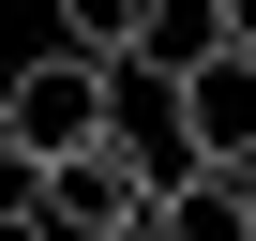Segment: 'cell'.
I'll use <instances>...</instances> for the list:
<instances>
[{
  "mask_svg": "<svg viewBox=\"0 0 256 241\" xmlns=\"http://www.w3.org/2000/svg\"><path fill=\"white\" fill-rule=\"evenodd\" d=\"M0 136H16V166L46 181V166H76V151H106V76L90 60H16V76H0Z\"/></svg>",
  "mask_w": 256,
  "mask_h": 241,
  "instance_id": "6da1fadb",
  "label": "cell"
},
{
  "mask_svg": "<svg viewBox=\"0 0 256 241\" xmlns=\"http://www.w3.org/2000/svg\"><path fill=\"white\" fill-rule=\"evenodd\" d=\"M136 226H151V181L120 151H76V166L30 181V241H136Z\"/></svg>",
  "mask_w": 256,
  "mask_h": 241,
  "instance_id": "7a4b0ae2",
  "label": "cell"
},
{
  "mask_svg": "<svg viewBox=\"0 0 256 241\" xmlns=\"http://www.w3.org/2000/svg\"><path fill=\"white\" fill-rule=\"evenodd\" d=\"M181 151H196L211 181L256 166V60H241V46H211V60L181 76Z\"/></svg>",
  "mask_w": 256,
  "mask_h": 241,
  "instance_id": "3957f363",
  "label": "cell"
},
{
  "mask_svg": "<svg viewBox=\"0 0 256 241\" xmlns=\"http://www.w3.org/2000/svg\"><path fill=\"white\" fill-rule=\"evenodd\" d=\"M136 241H256V196L196 166V181H166V196H151V226H136Z\"/></svg>",
  "mask_w": 256,
  "mask_h": 241,
  "instance_id": "277c9868",
  "label": "cell"
},
{
  "mask_svg": "<svg viewBox=\"0 0 256 241\" xmlns=\"http://www.w3.org/2000/svg\"><path fill=\"white\" fill-rule=\"evenodd\" d=\"M60 60L136 76V60H151V0H60Z\"/></svg>",
  "mask_w": 256,
  "mask_h": 241,
  "instance_id": "5b68a950",
  "label": "cell"
},
{
  "mask_svg": "<svg viewBox=\"0 0 256 241\" xmlns=\"http://www.w3.org/2000/svg\"><path fill=\"white\" fill-rule=\"evenodd\" d=\"M226 46H241V60H256V0H226Z\"/></svg>",
  "mask_w": 256,
  "mask_h": 241,
  "instance_id": "8992f818",
  "label": "cell"
},
{
  "mask_svg": "<svg viewBox=\"0 0 256 241\" xmlns=\"http://www.w3.org/2000/svg\"><path fill=\"white\" fill-rule=\"evenodd\" d=\"M0 181H30V166H16V136H0Z\"/></svg>",
  "mask_w": 256,
  "mask_h": 241,
  "instance_id": "52a82bcc",
  "label": "cell"
}]
</instances>
